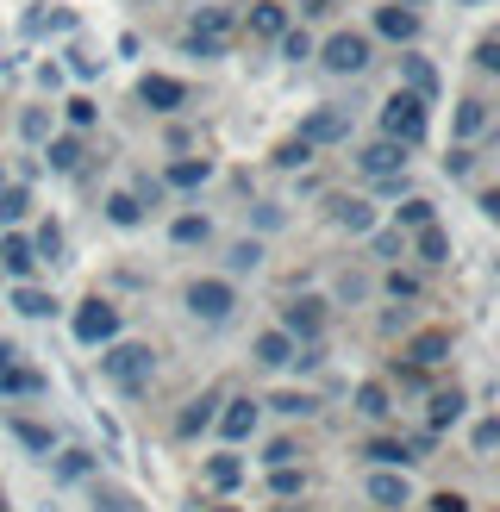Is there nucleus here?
<instances>
[{
    "label": "nucleus",
    "instance_id": "obj_14",
    "mask_svg": "<svg viewBox=\"0 0 500 512\" xmlns=\"http://www.w3.org/2000/svg\"><path fill=\"white\" fill-rule=\"evenodd\" d=\"M369 500H375V506H407V500H413V488H407V475L382 469V475H369Z\"/></svg>",
    "mask_w": 500,
    "mask_h": 512
},
{
    "label": "nucleus",
    "instance_id": "obj_38",
    "mask_svg": "<svg viewBox=\"0 0 500 512\" xmlns=\"http://www.w3.org/2000/svg\"><path fill=\"white\" fill-rule=\"evenodd\" d=\"M207 419H213V400H194V413H182V438H188V431H200Z\"/></svg>",
    "mask_w": 500,
    "mask_h": 512
},
{
    "label": "nucleus",
    "instance_id": "obj_39",
    "mask_svg": "<svg viewBox=\"0 0 500 512\" xmlns=\"http://www.w3.org/2000/svg\"><path fill=\"white\" fill-rule=\"evenodd\" d=\"M275 413H313V394H275Z\"/></svg>",
    "mask_w": 500,
    "mask_h": 512
},
{
    "label": "nucleus",
    "instance_id": "obj_13",
    "mask_svg": "<svg viewBox=\"0 0 500 512\" xmlns=\"http://www.w3.org/2000/svg\"><path fill=\"white\" fill-rule=\"evenodd\" d=\"M400 150H407V144H394V138H382V144H369V150H363L357 163H363V175H375V182H382V175H394L400 163H407V157H400Z\"/></svg>",
    "mask_w": 500,
    "mask_h": 512
},
{
    "label": "nucleus",
    "instance_id": "obj_3",
    "mask_svg": "<svg viewBox=\"0 0 500 512\" xmlns=\"http://www.w3.org/2000/svg\"><path fill=\"white\" fill-rule=\"evenodd\" d=\"M382 132L394 144H419L425 138V100L419 94H394L388 107H382Z\"/></svg>",
    "mask_w": 500,
    "mask_h": 512
},
{
    "label": "nucleus",
    "instance_id": "obj_22",
    "mask_svg": "<svg viewBox=\"0 0 500 512\" xmlns=\"http://www.w3.org/2000/svg\"><path fill=\"white\" fill-rule=\"evenodd\" d=\"M207 232H213V225L200 219V213H182V219L169 225V238H175V244H207Z\"/></svg>",
    "mask_w": 500,
    "mask_h": 512
},
{
    "label": "nucleus",
    "instance_id": "obj_4",
    "mask_svg": "<svg viewBox=\"0 0 500 512\" xmlns=\"http://www.w3.org/2000/svg\"><path fill=\"white\" fill-rule=\"evenodd\" d=\"M75 338H82V344H113L119 338V306L82 300V306H75Z\"/></svg>",
    "mask_w": 500,
    "mask_h": 512
},
{
    "label": "nucleus",
    "instance_id": "obj_2",
    "mask_svg": "<svg viewBox=\"0 0 500 512\" xmlns=\"http://www.w3.org/2000/svg\"><path fill=\"white\" fill-rule=\"evenodd\" d=\"M100 369H107L125 394H138V388H150V369H157V356H150L144 344H113L107 356H100Z\"/></svg>",
    "mask_w": 500,
    "mask_h": 512
},
{
    "label": "nucleus",
    "instance_id": "obj_21",
    "mask_svg": "<svg viewBox=\"0 0 500 512\" xmlns=\"http://www.w3.org/2000/svg\"><path fill=\"white\" fill-rule=\"evenodd\" d=\"M413 250H419V263H450V238L438 232V225H425Z\"/></svg>",
    "mask_w": 500,
    "mask_h": 512
},
{
    "label": "nucleus",
    "instance_id": "obj_52",
    "mask_svg": "<svg viewBox=\"0 0 500 512\" xmlns=\"http://www.w3.org/2000/svg\"><path fill=\"white\" fill-rule=\"evenodd\" d=\"M0 188H7V175H0Z\"/></svg>",
    "mask_w": 500,
    "mask_h": 512
},
{
    "label": "nucleus",
    "instance_id": "obj_10",
    "mask_svg": "<svg viewBox=\"0 0 500 512\" xmlns=\"http://www.w3.org/2000/svg\"><path fill=\"white\" fill-rule=\"evenodd\" d=\"M375 32L394 38V44H413L419 38V13L413 7H382V13H375Z\"/></svg>",
    "mask_w": 500,
    "mask_h": 512
},
{
    "label": "nucleus",
    "instance_id": "obj_42",
    "mask_svg": "<svg viewBox=\"0 0 500 512\" xmlns=\"http://www.w3.org/2000/svg\"><path fill=\"white\" fill-rule=\"evenodd\" d=\"M388 294H394V300H413V294H419V281L394 269V275H388Z\"/></svg>",
    "mask_w": 500,
    "mask_h": 512
},
{
    "label": "nucleus",
    "instance_id": "obj_36",
    "mask_svg": "<svg viewBox=\"0 0 500 512\" xmlns=\"http://www.w3.org/2000/svg\"><path fill=\"white\" fill-rule=\"evenodd\" d=\"M19 132H25V138H32V144H38V138L50 132V113H44V107H32V113H25V119H19Z\"/></svg>",
    "mask_w": 500,
    "mask_h": 512
},
{
    "label": "nucleus",
    "instance_id": "obj_9",
    "mask_svg": "<svg viewBox=\"0 0 500 512\" xmlns=\"http://www.w3.org/2000/svg\"><path fill=\"white\" fill-rule=\"evenodd\" d=\"M282 319H288V325H282L288 338H319V325H325V300H294Z\"/></svg>",
    "mask_w": 500,
    "mask_h": 512
},
{
    "label": "nucleus",
    "instance_id": "obj_18",
    "mask_svg": "<svg viewBox=\"0 0 500 512\" xmlns=\"http://www.w3.org/2000/svg\"><path fill=\"white\" fill-rule=\"evenodd\" d=\"M207 175H213L207 157H182V163H169V188H200Z\"/></svg>",
    "mask_w": 500,
    "mask_h": 512
},
{
    "label": "nucleus",
    "instance_id": "obj_40",
    "mask_svg": "<svg viewBox=\"0 0 500 512\" xmlns=\"http://www.w3.org/2000/svg\"><path fill=\"white\" fill-rule=\"evenodd\" d=\"M369 456H375V463H407V450L388 444V438H375V444H369Z\"/></svg>",
    "mask_w": 500,
    "mask_h": 512
},
{
    "label": "nucleus",
    "instance_id": "obj_50",
    "mask_svg": "<svg viewBox=\"0 0 500 512\" xmlns=\"http://www.w3.org/2000/svg\"><path fill=\"white\" fill-rule=\"evenodd\" d=\"M7 369H13V350H7V344H0V375H7Z\"/></svg>",
    "mask_w": 500,
    "mask_h": 512
},
{
    "label": "nucleus",
    "instance_id": "obj_53",
    "mask_svg": "<svg viewBox=\"0 0 500 512\" xmlns=\"http://www.w3.org/2000/svg\"><path fill=\"white\" fill-rule=\"evenodd\" d=\"M0 512H7V506H0Z\"/></svg>",
    "mask_w": 500,
    "mask_h": 512
},
{
    "label": "nucleus",
    "instance_id": "obj_29",
    "mask_svg": "<svg viewBox=\"0 0 500 512\" xmlns=\"http://www.w3.org/2000/svg\"><path fill=\"white\" fill-rule=\"evenodd\" d=\"M13 306H19L25 319H44V313H50L57 300H50V294H38V288H19V294H13Z\"/></svg>",
    "mask_w": 500,
    "mask_h": 512
},
{
    "label": "nucleus",
    "instance_id": "obj_11",
    "mask_svg": "<svg viewBox=\"0 0 500 512\" xmlns=\"http://www.w3.org/2000/svg\"><path fill=\"white\" fill-rule=\"evenodd\" d=\"M257 363L263 369H288V363H300V350H294L288 331H263V338H257Z\"/></svg>",
    "mask_w": 500,
    "mask_h": 512
},
{
    "label": "nucleus",
    "instance_id": "obj_37",
    "mask_svg": "<svg viewBox=\"0 0 500 512\" xmlns=\"http://www.w3.org/2000/svg\"><path fill=\"white\" fill-rule=\"evenodd\" d=\"M32 250H38V256H57V250H63V232H57V225H38Z\"/></svg>",
    "mask_w": 500,
    "mask_h": 512
},
{
    "label": "nucleus",
    "instance_id": "obj_28",
    "mask_svg": "<svg viewBox=\"0 0 500 512\" xmlns=\"http://www.w3.org/2000/svg\"><path fill=\"white\" fill-rule=\"evenodd\" d=\"M25 213H32V194H25V188H0V219H25Z\"/></svg>",
    "mask_w": 500,
    "mask_h": 512
},
{
    "label": "nucleus",
    "instance_id": "obj_1",
    "mask_svg": "<svg viewBox=\"0 0 500 512\" xmlns=\"http://www.w3.org/2000/svg\"><path fill=\"white\" fill-rule=\"evenodd\" d=\"M225 44H232V13H225V7H200L188 19V32H182V50H188V57H225Z\"/></svg>",
    "mask_w": 500,
    "mask_h": 512
},
{
    "label": "nucleus",
    "instance_id": "obj_24",
    "mask_svg": "<svg viewBox=\"0 0 500 512\" xmlns=\"http://www.w3.org/2000/svg\"><path fill=\"white\" fill-rule=\"evenodd\" d=\"M207 481H213V488H238V481H244V463H238V456H213V463H207Z\"/></svg>",
    "mask_w": 500,
    "mask_h": 512
},
{
    "label": "nucleus",
    "instance_id": "obj_26",
    "mask_svg": "<svg viewBox=\"0 0 500 512\" xmlns=\"http://www.w3.org/2000/svg\"><path fill=\"white\" fill-rule=\"evenodd\" d=\"M357 413H369V419L388 413V388H382V381H363V388H357Z\"/></svg>",
    "mask_w": 500,
    "mask_h": 512
},
{
    "label": "nucleus",
    "instance_id": "obj_16",
    "mask_svg": "<svg viewBox=\"0 0 500 512\" xmlns=\"http://www.w3.org/2000/svg\"><path fill=\"white\" fill-rule=\"evenodd\" d=\"M444 356H450V331H419L413 338V369H432Z\"/></svg>",
    "mask_w": 500,
    "mask_h": 512
},
{
    "label": "nucleus",
    "instance_id": "obj_7",
    "mask_svg": "<svg viewBox=\"0 0 500 512\" xmlns=\"http://www.w3.org/2000/svg\"><path fill=\"white\" fill-rule=\"evenodd\" d=\"M300 138L307 144H344L350 138V113L344 107H313L307 119H300Z\"/></svg>",
    "mask_w": 500,
    "mask_h": 512
},
{
    "label": "nucleus",
    "instance_id": "obj_41",
    "mask_svg": "<svg viewBox=\"0 0 500 512\" xmlns=\"http://www.w3.org/2000/svg\"><path fill=\"white\" fill-rule=\"evenodd\" d=\"M263 263V244H238L232 250V269H257Z\"/></svg>",
    "mask_w": 500,
    "mask_h": 512
},
{
    "label": "nucleus",
    "instance_id": "obj_44",
    "mask_svg": "<svg viewBox=\"0 0 500 512\" xmlns=\"http://www.w3.org/2000/svg\"><path fill=\"white\" fill-rule=\"evenodd\" d=\"M475 63H482V69H488V75H500V38H488V44H482V50H475Z\"/></svg>",
    "mask_w": 500,
    "mask_h": 512
},
{
    "label": "nucleus",
    "instance_id": "obj_32",
    "mask_svg": "<svg viewBox=\"0 0 500 512\" xmlns=\"http://www.w3.org/2000/svg\"><path fill=\"white\" fill-rule=\"evenodd\" d=\"M0 388H13V394H38V388H44V375H32V369H7V375H0Z\"/></svg>",
    "mask_w": 500,
    "mask_h": 512
},
{
    "label": "nucleus",
    "instance_id": "obj_17",
    "mask_svg": "<svg viewBox=\"0 0 500 512\" xmlns=\"http://www.w3.org/2000/svg\"><path fill=\"white\" fill-rule=\"evenodd\" d=\"M400 69H407V94H419V100H432V94H438V69L425 63V57H407Z\"/></svg>",
    "mask_w": 500,
    "mask_h": 512
},
{
    "label": "nucleus",
    "instance_id": "obj_34",
    "mask_svg": "<svg viewBox=\"0 0 500 512\" xmlns=\"http://www.w3.org/2000/svg\"><path fill=\"white\" fill-rule=\"evenodd\" d=\"M13 431H19V444H32V450H44V456H50V431H44V425H32V419H13Z\"/></svg>",
    "mask_w": 500,
    "mask_h": 512
},
{
    "label": "nucleus",
    "instance_id": "obj_23",
    "mask_svg": "<svg viewBox=\"0 0 500 512\" xmlns=\"http://www.w3.org/2000/svg\"><path fill=\"white\" fill-rule=\"evenodd\" d=\"M338 225H344V232H369V225H375L369 200H338Z\"/></svg>",
    "mask_w": 500,
    "mask_h": 512
},
{
    "label": "nucleus",
    "instance_id": "obj_15",
    "mask_svg": "<svg viewBox=\"0 0 500 512\" xmlns=\"http://www.w3.org/2000/svg\"><path fill=\"white\" fill-rule=\"evenodd\" d=\"M257 413H263L257 400H232L219 413V431H225V438H250V431H257Z\"/></svg>",
    "mask_w": 500,
    "mask_h": 512
},
{
    "label": "nucleus",
    "instance_id": "obj_46",
    "mask_svg": "<svg viewBox=\"0 0 500 512\" xmlns=\"http://www.w3.org/2000/svg\"><path fill=\"white\" fill-rule=\"evenodd\" d=\"M300 488V475H294V463H282V469H275V494H294Z\"/></svg>",
    "mask_w": 500,
    "mask_h": 512
},
{
    "label": "nucleus",
    "instance_id": "obj_51",
    "mask_svg": "<svg viewBox=\"0 0 500 512\" xmlns=\"http://www.w3.org/2000/svg\"><path fill=\"white\" fill-rule=\"evenodd\" d=\"M213 512H238V506H213Z\"/></svg>",
    "mask_w": 500,
    "mask_h": 512
},
{
    "label": "nucleus",
    "instance_id": "obj_43",
    "mask_svg": "<svg viewBox=\"0 0 500 512\" xmlns=\"http://www.w3.org/2000/svg\"><path fill=\"white\" fill-rule=\"evenodd\" d=\"M500 444V419H482L475 425V450H494Z\"/></svg>",
    "mask_w": 500,
    "mask_h": 512
},
{
    "label": "nucleus",
    "instance_id": "obj_49",
    "mask_svg": "<svg viewBox=\"0 0 500 512\" xmlns=\"http://www.w3.org/2000/svg\"><path fill=\"white\" fill-rule=\"evenodd\" d=\"M482 213H488V219H500V188H494V194H482Z\"/></svg>",
    "mask_w": 500,
    "mask_h": 512
},
{
    "label": "nucleus",
    "instance_id": "obj_35",
    "mask_svg": "<svg viewBox=\"0 0 500 512\" xmlns=\"http://www.w3.org/2000/svg\"><path fill=\"white\" fill-rule=\"evenodd\" d=\"M282 57H288V63L313 57V38H307V32H282Z\"/></svg>",
    "mask_w": 500,
    "mask_h": 512
},
{
    "label": "nucleus",
    "instance_id": "obj_45",
    "mask_svg": "<svg viewBox=\"0 0 500 512\" xmlns=\"http://www.w3.org/2000/svg\"><path fill=\"white\" fill-rule=\"evenodd\" d=\"M432 512H469V500H463V494H450V488H444V494H432Z\"/></svg>",
    "mask_w": 500,
    "mask_h": 512
},
{
    "label": "nucleus",
    "instance_id": "obj_48",
    "mask_svg": "<svg viewBox=\"0 0 500 512\" xmlns=\"http://www.w3.org/2000/svg\"><path fill=\"white\" fill-rule=\"evenodd\" d=\"M338 0H300V13H332Z\"/></svg>",
    "mask_w": 500,
    "mask_h": 512
},
{
    "label": "nucleus",
    "instance_id": "obj_27",
    "mask_svg": "<svg viewBox=\"0 0 500 512\" xmlns=\"http://www.w3.org/2000/svg\"><path fill=\"white\" fill-rule=\"evenodd\" d=\"M107 219H113V225H138V219H144L138 194H113V200H107Z\"/></svg>",
    "mask_w": 500,
    "mask_h": 512
},
{
    "label": "nucleus",
    "instance_id": "obj_33",
    "mask_svg": "<svg viewBox=\"0 0 500 512\" xmlns=\"http://www.w3.org/2000/svg\"><path fill=\"white\" fill-rule=\"evenodd\" d=\"M482 125H488L482 100H463V113H457V132H463V138H475V132H482Z\"/></svg>",
    "mask_w": 500,
    "mask_h": 512
},
{
    "label": "nucleus",
    "instance_id": "obj_8",
    "mask_svg": "<svg viewBox=\"0 0 500 512\" xmlns=\"http://www.w3.org/2000/svg\"><path fill=\"white\" fill-rule=\"evenodd\" d=\"M138 100H144L150 113H175V107L188 100V88L175 82V75H144V82H138Z\"/></svg>",
    "mask_w": 500,
    "mask_h": 512
},
{
    "label": "nucleus",
    "instance_id": "obj_5",
    "mask_svg": "<svg viewBox=\"0 0 500 512\" xmlns=\"http://www.w3.org/2000/svg\"><path fill=\"white\" fill-rule=\"evenodd\" d=\"M232 306H238L232 281H194V288H188V313H194V319H207V325L232 319Z\"/></svg>",
    "mask_w": 500,
    "mask_h": 512
},
{
    "label": "nucleus",
    "instance_id": "obj_47",
    "mask_svg": "<svg viewBox=\"0 0 500 512\" xmlns=\"http://www.w3.org/2000/svg\"><path fill=\"white\" fill-rule=\"evenodd\" d=\"M269 463H275V469L294 463V444H288V438H275V444H269Z\"/></svg>",
    "mask_w": 500,
    "mask_h": 512
},
{
    "label": "nucleus",
    "instance_id": "obj_6",
    "mask_svg": "<svg viewBox=\"0 0 500 512\" xmlns=\"http://www.w3.org/2000/svg\"><path fill=\"white\" fill-rule=\"evenodd\" d=\"M325 69L332 75H363L369 69V38L363 32H338L332 44H325Z\"/></svg>",
    "mask_w": 500,
    "mask_h": 512
},
{
    "label": "nucleus",
    "instance_id": "obj_12",
    "mask_svg": "<svg viewBox=\"0 0 500 512\" xmlns=\"http://www.w3.org/2000/svg\"><path fill=\"white\" fill-rule=\"evenodd\" d=\"M0 263H7V275H32L38 269V250H32V238H19V232H7V238H0Z\"/></svg>",
    "mask_w": 500,
    "mask_h": 512
},
{
    "label": "nucleus",
    "instance_id": "obj_30",
    "mask_svg": "<svg viewBox=\"0 0 500 512\" xmlns=\"http://www.w3.org/2000/svg\"><path fill=\"white\" fill-rule=\"evenodd\" d=\"M275 163H282V169H300V163H313V144H307V138H288L282 150H275Z\"/></svg>",
    "mask_w": 500,
    "mask_h": 512
},
{
    "label": "nucleus",
    "instance_id": "obj_25",
    "mask_svg": "<svg viewBox=\"0 0 500 512\" xmlns=\"http://www.w3.org/2000/svg\"><path fill=\"white\" fill-rule=\"evenodd\" d=\"M75 163H82V138H50V169H75Z\"/></svg>",
    "mask_w": 500,
    "mask_h": 512
},
{
    "label": "nucleus",
    "instance_id": "obj_19",
    "mask_svg": "<svg viewBox=\"0 0 500 512\" xmlns=\"http://www.w3.org/2000/svg\"><path fill=\"white\" fill-rule=\"evenodd\" d=\"M463 406H469L463 388H438V394H432V425H457V419H463Z\"/></svg>",
    "mask_w": 500,
    "mask_h": 512
},
{
    "label": "nucleus",
    "instance_id": "obj_31",
    "mask_svg": "<svg viewBox=\"0 0 500 512\" xmlns=\"http://www.w3.org/2000/svg\"><path fill=\"white\" fill-rule=\"evenodd\" d=\"M400 225H407V232H425V225H432V200H407V207H400Z\"/></svg>",
    "mask_w": 500,
    "mask_h": 512
},
{
    "label": "nucleus",
    "instance_id": "obj_20",
    "mask_svg": "<svg viewBox=\"0 0 500 512\" xmlns=\"http://www.w3.org/2000/svg\"><path fill=\"white\" fill-rule=\"evenodd\" d=\"M250 32H257V38H282L288 32V13L263 0V7H250Z\"/></svg>",
    "mask_w": 500,
    "mask_h": 512
}]
</instances>
